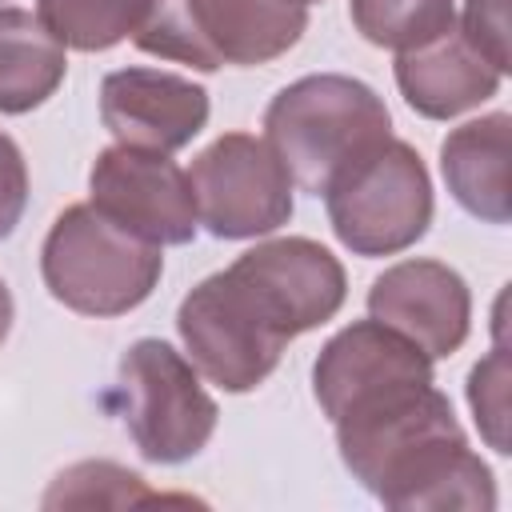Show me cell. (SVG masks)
Listing matches in <instances>:
<instances>
[{
  "label": "cell",
  "instance_id": "1",
  "mask_svg": "<svg viewBox=\"0 0 512 512\" xmlns=\"http://www.w3.org/2000/svg\"><path fill=\"white\" fill-rule=\"evenodd\" d=\"M336 452L352 480L400 512H492V468L432 376H396L352 396L336 416Z\"/></svg>",
  "mask_w": 512,
  "mask_h": 512
},
{
  "label": "cell",
  "instance_id": "2",
  "mask_svg": "<svg viewBox=\"0 0 512 512\" xmlns=\"http://www.w3.org/2000/svg\"><path fill=\"white\" fill-rule=\"evenodd\" d=\"M392 136L384 96L344 72H312L284 84L264 108V140L308 196L324 188Z\"/></svg>",
  "mask_w": 512,
  "mask_h": 512
},
{
  "label": "cell",
  "instance_id": "3",
  "mask_svg": "<svg viewBox=\"0 0 512 512\" xmlns=\"http://www.w3.org/2000/svg\"><path fill=\"white\" fill-rule=\"evenodd\" d=\"M308 32L300 0H148L132 44L196 72L252 68L284 56Z\"/></svg>",
  "mask_w": 512,
  "mask_h": 512
},
{
  "label": "cell",
  "instance_id": "4",
  "mask_svg": "<svg viewBox=\"0 0 512 512\" xmlns=\"http://www.w3.org/2000/svg\"><path fill=\"white\" fill-rule=\"evenodd\" d=\"M160 272V248L124 232L92 204H68L40 244L44 288L80 316L104 320L140 308L160 284Z\"/></svg>",
  "mask_w": 512,
  "mask_h": 512
},
{
  "label": "cell",
  "instance_id": "5",
  "mask_svg": "<svg viewBox=\"0 0 512 512\" xmlns=\"http://www.w3.org/2000/svg\"><path fill=\"white\" fill-rule=\"evenodd\" d=\"M324 208L336 240L372 260L412 248L428 232L436 204L420 152L388 136L324 188Z\"/></svg>",
  "mask_w": 512,
  "mask_h": 512
},
{
  "label": "cell",
  "instance_id": "6",
  "mask_svg": "<svg viewBox=\"0 0 512 512\" xmlns=\"http://www.w3.org/2000/svg\"><path fill=\"white\" fill-rule=\"evenodd\" d=\"M116 376L120 416L144 460L184 464L212 440L220 416L216 400L204 392L192 360L168 340L144 336L128 344Z\"/></svg>",
  "mask_w": 512,
  "mask_h": 512
},
{
  "label": "cell",
  "instance_id": "7",
  "mask_svg": "<svg viewBox=\"0 0 512 512\" xmlns=\"http://www.w3.org/2000/svg\"><path fill=\"white\" fill-rule=\"evenodd\" d=\"M176 332L192 368L236 396L260 388L276 372L284 344H292L228 268L204 276L180 300Z\"/></svg>",
  "mask_w": 512,
  "mask_h": 512
},
{
  "label": "cell",
  "instance_id": "8",
  "mask_svg": "<svg viewBox=\"0 0 512 512\" xmlns=\"http://www.w3.org/2000/svg\"><path fill=\"white\" fill-rule=\"evenodd\" d=\"M196 220L216 240H256L284 228L296 212V184L280 156L264 136L224 132L204 152H196L192 168Z\"/></svg>",
  "mask_w": 512,
  "mask_h": 512
},
{
  "label": "cell",
  "instance_id": "9",
  "mask_svg": "<svg viewBox=\"0 0 512 512\" xmlns=\"http://www.w3.org/2000/svg\"><path fill=\"white\" fill-rule=\"evenodd\" d=\"M88 204L156 248L188 244L200 228L192 180L168 152L128 144L104 148L88 172Z\"/></svg>",
  "mask_w": 512,
  "mask_h": 512
},
{
  "label": "cell",
  "instance_id": "10",
  "mask_svg": "<svg viewBox=\"0 0 512 512\" xmlns=\"http://www.w3.org/2000/svg\"><path fill=\"white\" fill-rule=\"evenodd\" d=\"M228 272L252 292V300L288 340L328 324L348 296L344 264L308 236L264 240L240 252Z\"/></svg>",
  "mask_w": 512,
  "mask_h": 512
},
{
  "label": "cell",
  "instance_id": "11",
  "mask_svg": "<svg viewBox=\"0 0 512 512\" xmlns=\"http://www.w3.org/2000/svg\"><path fill=\"white\" fill-rule=\"evenodd\" d=\"M368 316L408 336L428 360L460 352L472 328V292L444 260H400L368 288Z\"/></svg>",
  "mask_w": 512,
  "mask_h": 512
},
{
  "label": "cell",
  "instance_id": "12",
  "mask_svg": "<svg viewBox=\"0 0 512 512\" xmlns=\"http://www.w3.org/2000/svg\"><path fill=\"white\" fill-rule=\"evenodd\" d=\"M208 92L164 68H116L100 84V120L116 144L180 152L208 124Z\"/></svg>",
  "mask_w": 512,
  "mask_h": 512
},
{
  "label": "cell",
  "instance_id": "13",
  "mask_svg": "<svg viewBox=\"0 0 512 512\" xmlns=\"http://www.w3.org/2000/svg\"><path fill=\"white\" fill-rule=\"evenodd\" d=\"M404 104L424 120H452L468 108H480L500 92V72L460 36V28L436 36L424 48L396 52L392 64Z\"/></svg>",
  "mask_w": 512,
  "mask_h": 512
},
{
  "label": "cell",
  "instance_id": "14",
  "mask_svg": "<svg viewBox=\"0 0 512 512\" xmlns=\"http://www.w3.org/2000/svg\"><path fill=\"white\" fill-rule=\"evenodd\" d=\"M508 144H512L508 112H488V116L464 120L440 144V176H444L452 200L484 224L512 220Z\"/></svg>",
  "mask_w": 512,
  "mask_h": 512
},
{
  "label": "cell",
  "instance_id": "15",
  "mask_svg": "<svg viewBox=\"0 0 512 512\" xmlns=\"http://www.w3.org/2000/svg\"><path fill=\"white\" fill-rule=\"evenodd\" d=\"M64 48L24 8H0V116L40 108L64 84Z\"/></svg>",
  "mask_w": 512,
  "mask_h": 512
},
{
  "label": "cell",
  "instance_id": "16",
  "mask_svg": "<svg viewBox=\"0 0 512 512\" xmlns=\"http://www.w3.org/2000/svg\"><path fill=\"white\" fill-rule=\"evenodd\" d=\"M148 12V0H36V20L60 48L108 52L128 40Z\"/></svg>",
  "mask_w": 512,
  "mask_h": 512
},
{
  "label": "cell",
  "instance_id": "17",
  "mask_svg": "<svg viewBox=\"0 0 512 512\" xmlns=\"http://www.w3.org/2000/svg\"><path fill=\"white\" fill-rule=\"evenodd\" d=\"M352 28L388 52H412L456 28V0H348Z\"/></svg>",
  "mask_w": 512,
  "mask_h": 512
},
{
  "label": "cell",
  "instance_id": "18",
  "mask_svg": "<svg viewBox=\"0 0 512 512\" xmlns=\"http://www.w3.org/2000/svg\"><path fill=\"white\" fill-rule=\"evenodd\" d=\"M508 384H512V364H508V344H504V296L496 304V344L492 352L472 364L468 372V408L476 416V428L484 436V444L496 452V456H508L512 444H508Z\"/></svg>",
  "mask_w": 512,
  "mask_h": 512
},
{
  "label": "cell",
  "instance_id": "19",
  "mask_svg": "<svg viewBox=\"0 0 512 512\" xmlns=\"http://www.w3.org/2000/svg\"><path fill=\"white\" fill-rule=\"evenodd\" d=\"M144 500H156V492L144 488V476L132 472V468H120L112 460L72 464L44 492V508H60V504H144Z\"/></svg>",
  "mask_w": 512,
  "mask_h": 512
},
{
  "label": "cell",
  "instance_id": "20",
  "mask_svg": "<svg viewBox=\"0 0 512 512\" xmlns=\"http://www.w3.org/2000/svg\"><path fill=\"white\" fill-rule=\"evenodd\" d=\"M460 36L504 76L508 72V0H464Z\"/></svg>",
  "mask_w": 512,
  "mask_h": 512
},
{
  "label": "cell",
  "instance_id": "21",
  "mask_svg": "<svg viewBox=\"0 0 512 512\" xmlns=\"http://www.w3.org/2000/svg\"><path fill=\"white\" fill-rule=\"evenodd\" d=\"M28 208V164L20 144L0 132V240H8Z\"/></svg>",
  "mask_w": 512,
  "mask_h": 512
},
{
  "label": "cell",
  "instance_id": "22",
  "mask_svg": "<svg viewBox=\"0 0 512 512\" xmlns=\"http://www.w3.org/2000/svg\"><path fill=\"white\" fill-rule=\"evenodd\" d=\"M12 316H16V304H12L8 284L0 280V348H4V340H8V332H12Z\"/></svg>",
  "mask_w": 512,
  "mask_h": 512
},
{
  "label": "cell",
  "instance_id": "23",
  "mask_svg": "<svg viewBox=\"0 0 512 512\" xmlns=\"http://www.w3.org/2000/svg\"><path fill=\"white\" fill-rule=\"evenodd\" d=\"M300 4H304V8H308V4H316V0H300Z\"/></svg>",
  "mask_w": 512,
  "mask_h": 512
}]
</instances>
